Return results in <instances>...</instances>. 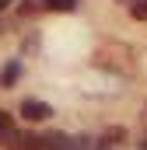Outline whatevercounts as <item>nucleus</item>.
I'll return each mask as SVG.
<instances>
[{"label":"nucleus","instance_id":"nucleus-8","mask_svg":"<svg viewBox=\"0 0 147 150\" xmlns=\"http://www.w3.org/2000/svg\"><path fill=\"white\" fill-rule=\"evenodd\" d=\"M7 4H11V0H0V11H4V7H7Z\"/></svg>","mask_w":147,"mask_h":150},{"label":"nucleus","instance_id":"nucleus-3","mask_svg":"<svg viewBox=\"0 0 147 150\" xmlns=\"http://www.w3.org/2000/svg\"><path fill=\"white\" fill-rule=\"evenodd\" d=\"M63 150H98V140L95 136H67Z\"/></svg>","mask_w":147,"mask_h":150},{"label":"nucleus","instance_id":"nucleus-7","mask_svg":"<svg viewBox=\"0 0 147 150\" xmlns=\"http://www.w3.org/2000/svg\"><path fill=\"white\" fill-rule=\"evenodd\" d=\"M42 4L39 0H21V14H32V11H39Z\"/></svg>","mask_w":147,"mask_h":150},{"label":"nucleus","instance_id":"nucleus-9","mask_svg":"<svg viewBox=\"0 0 147 150\" xmlns=\"http://www.w3.org/2000/svg\"><path fill=\"white\" fill-rule=\"evenodd\" d=\"M140 150H147V136H144V143H140Z\"/></svg>","mask_w":147,"mask_h":150},{"label":"nucleus","instance_id":"nucleus-4","mask_svg":"<svg viewBox=\"0 0 147 150\" xmlns=\"http://www.w3.org/2000/svg\"><path fill=\"white\" fill-rule=\"evenodd\" d=\"M42 7L56 11V14H70V11H77V0H42Z\"/></svg>","mask_w":147,"mask_h":150},{"label":"nucleus","instance_id":"nucleus-6","mask_svg":"<svg viewBox=\"0 0 147 150\" xmlns=\"http://www.w3.org/2000/svg\"><path fill=\"white\" fill-rule=\"evenodd\" d=\"M130 14H133L137 21H147V0H133V4H130Z\"/></svg>","mask_w":147,"mask_h":150},{"label":"nucleus","instance_id":"nucleus-2","mask_svg":"<svg viewBox=\"0 0 147 150\" xmlns=\"http://www.w3.org/2000/svg\"><path fill=\"white\" fill-rule=\"evenodd\" d=\"M21 74H25V63H21V59H7V63L0 67V87H14V84L21 80Z\"/></svg>","mask_w":147,"mask_h":150},{"label":"nucleus","instance_id":"nucleus-1","mask_svg":"<svg viewBox=\"0 0 147 150\" xmlns=\"http://www.w3.org/2000/svg\"><path fill=\"white\" fill-rule=\"evenodd\" d=\"M21 115L28 122H46V119H53V105L49 101H39V98H25L21 101Z\"/></svg>","mask_w":147,"mask_h":150},{"label":"nucleus","instance_id":"nucleus-5","mask_svg":"<svg viewBox=\"0 0 147 150\" xmlns=\"http://www.w3.org/2000/svg\"><path fill=\"white\" fill-rule=\"evenodd\" d=\"M11 136H14V119H11L7 112H0V143L11 140Z\"/></svg>","mask_w":147,"mask_h":150}]
</instances>
